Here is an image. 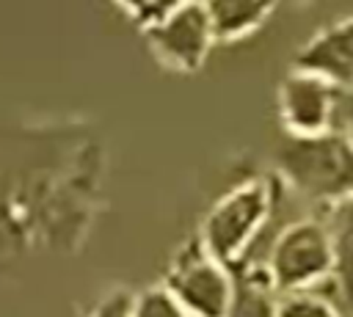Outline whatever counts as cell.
Returning <instances> with one entry per match:
<instances>
[{"instance_id": "11", "label": "cell", "mask_w": 353, "mask_h": 317, "mask_svg": "<svg viewBox=\"0 0 353 317\" xmlns=\"http://www.w3.org/2000/svg\"><path fill=\"white\" fill-rule=\"evenodd\" d=\"M279 317H350V314L345 306L336 303V298L325 292V284H323L317 289L281 295Z\"/></svg>"}, {"instance_id": "13", "label": "cell", "mask_w": 353, "mask_h": 317, "mask_svg": "<svg viewBox=\"0 0 353 317\" xmlns=\"http://www.w3.org/2000/svg\"><path fill=\"white\" fill-rule=\"evenodd\" d=\"M185 3H190V0H143V8H141V14H138V22H141L143 28H149V25L160 22L163 17L174 14L176 8H182Z\"/></svg>"}, {"instance_id": "12", "label": "cell", "mask_w": 353, "mask_h": 317, "mask_svg": "<svg viewBox=\"0 0 353 317\" xmlns=\"http://www.w3.org/2000/svg\"><path fill=\"white\" fill-rule=\"evenodd\" d=\"M130 317H190L185 306L174 298V292L165 284L146 287L138 295H132Z\"/></svg>"}, {"instance_id": "1", "label": "cell", "mask_w": 353, "mask_h": 317, "mask_svg": "<svg viewBox=\"0 0 353 317\" xmlns=\"http://www.w3.org/2000/svg\"><path fill=\"white\" fill-rule=\"evenodd\" d=\"M279 171L309 201H345L353 196V141L339 130L290 138L279 152Z\"/></svg>"}, {"instance_id": "5", "label": "cell", "mask_w": 353, "mask_h": 317, "mask_svg": "<svg viewBox=\"0 0 353 317\" xmlns=\"http://www.w3.org/2000/svg\"><path fill=\"white\" fill-rule=\"evenodd\" d=\"M146 41L160 63L176 72H193L204 63L212 41L218 39H215L210 14L204 8V0H190L174 14L149 25Z\"/></svg>"}, {"instance_id": "16", "label": "cell", "mask_w": 353, "mask_h": 317, "mask_svg": "<svg viewBox=\"0 0 353 317\" xmlns=\"http://www.w3.org/2000/svg\"><path fill=\"white\" fill-rule=\"evenodd\" d=\"M116 3H119V6H124V8H127L130 14H135V17H138V14H141V8H143V0H116Z\"/></svg>"}, {"instance_id": "6", "label": "cell", "mask_w": 353, "mask_h": 317, "mask_svg": "<svg viewBox=\"0 0 353 317\" xmlns=\"http://www.w3.org/2000/svg\"><path fill=\"white\" fill-rule=\"evenodd\" d=\"M339 91L342 88L334 83L292 66L279 88V116L290 138H312L336 130Z\"/></svg>"}, {"instance_id": "10", "label": "cell", "mask_w": 353, "mask_h": 317, "mask_svg": "<svg viewBox=\"0 0 353 317\" xmlns=\"http://www.w3.org/2000/svg\"><path fill=\"white\" fill-rule=\"evenodd\" d=\"M281 0H204L218 41H234L254 33Z\"/></svg>"}, {"instance_id": "17", "label": "cell", "mask_w": 353, "mask_h": 317, "mask_svg": "<svg viewBox=\"0 0 353 317\" xmlns=\"http://www.w3.org/2000/svg\"><path fill=\"white\" fill-rule=\"evenodd\" d=\"M350 317H353V311H350Z\"/></svg>"}, {"instance_id": "14", "label": "cell", "mask_w": 353, "mask_h": 317, "mask_svg": "<svg viewBox=\"0 0 353 317\" xmlns=\"http://www.w3.org/2000/svg\"><path fill=\"white\" fill-rule=\"evenodd\" d=\"M130 306H132V295L116 289L99 300V306L94 309L91 317H130Z\"/></svg>"}, {"instance_id": "3", "label": "cell", "mask_w": 353, "mask_h": 317, "mask_svg": "<svg viewBox=\"0 0 353 317\" xmlns=\"http://www.w3.org/2000/svg\"><path fill=\"white\" fill-rule=\"evenodd\" d=\"M265 267L281 295L317 289L334 281V243L325 221L320 218H298L279 229L273 237Z\"/></svg>"}, {"instance_id": "15", "label": "cell", "mask_w": 353, "mask_h": 317, "mask_svg": "<svg viewBox=\"0 0 353 317\" xmlns=\"http://www.w3.org/2000/svg\"><path fill=\"white\" fill-rule=\"evenodd\" d=\"M336 130L345 132L353 141V83L339 91V105H336Z\"/></svg>"}, {"instance_id": "7", "label": "cell", "mask_w": 353, "mask_h": 317, "mask_svg": "<svg viewBox=\"0 0 353 317\" xmlns=\"http://www.w3.org/2000/svg\"><path fill=\"white\" fill-rule=\"evenodd\" d=\"M295 69L312 72L336 88L353 83V17L317 30L295 55Z\"/></svg>"}, {"instance_id": "8", "label": "cell", "mask_w": 353, "mask_h": 317, "mask_svg": "<svg viewBox=\"0 0 353 317\" xmlns=\"http://www.w3.org/2000/svg\"><path fill=\"white\" fill-rule=\"evenodd\" d=\"M234 292L226 317H279L281 292L276 289L265 262H240L232 267Z\"/></svg>"}, {"instance_id": "4", "label": "cell", "mask_w": 353, "mask_h": 317, "mask_svg": "<svg viewBox=\"0 0 353 317\" xmlns=\"http://www.w3.org/2000/svg\"><path fill=\"white\" fill-rule=\"evenodd\" d=\"M163 284L190 317H226L234 292L232 267L215 259L199 237L182 245Z\"/></svg>"}, {"instance_id": "9", "label": "cell", "mask_w": 353, "mask_h": 317, "mask_svg": "<svg viewBox=\"0 0 353 317\" xmlns=\"http://www.w3.org/2000/svg\"><path fill=\"white\" fill-rule=\"evenodd\" d=\"M334 243V295L342 300L347 314L353 311V196L328 207L323 218Z\"/></svg>"}, {"instance_id": "2", "label": "cell", "mask_w": 353, "mask_h": 317, "mask_svg": "<svg viewBox=\"0 0 353 317\" xmlns=\"http://www.w3.org/2000/svg\"><path fill=\"white\" fill-rule=\"evenodd\" d=\"M273 201H276V193L270 179L240 182L210 207L201 223L199 240L223 265L229 267L240 265L243 259H248L254 243L268 226Z\"/></svg>"}]
</instances>
